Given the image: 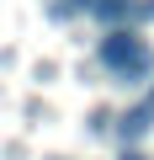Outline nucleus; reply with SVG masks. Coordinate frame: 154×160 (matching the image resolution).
I'll use <instances>...</instances> for the list:
<instances>
[{
  "label": "nucleus",
  "mask_w": 154,
  "mask_h": 160,
  "mask_svg": "<svg viewBox=\"0 0 154 160\" xmlns=\"http://www.w3.org/2000/svg\"><path fill=\"white\" fill-rule=\"evenodd\" d=\"M96 59H101L112 75H122V80H143L149 64H154V53H149V43H143L138 32H106L101 48H96Z\"/></svg>",
  "instance_id": "nucleus-1"
},
{
  "label": "nucleus",
  "mask_w": 154,
  "mask_h": 160,
  "mask_svg": "<svg viewBox=\"0 0 154 160\" xmlns=\"http://www.w3.org/2000/svg\"><path fill=\"white\" fill-rule=\"evenodd\" d=\"M69 11H91V0H69Z\"/></svg>",
  "instance_id": "nucleus-2"
},
{
  "label": "nucleus",
  "mask_w": 154,
  "mask_h": 160,
  "mask_svg": "<svg viewBox=\"0 0 154 160\" xmlns=\"http://www.w3.org/2000/svg\"><path fill=\"white\" fill-rule=\"evenodd\" d=\"M122 160H143V155H122Z\"/></svg>",
  "instance_id": "nucleus-3"
},
{
  "label": "nucleus",
  "mask_w": 154,
  "mask_h": 160,
  "mask_svg": "<svg viewBox=\"0 0 154 160\" xmlns=\"http://www.w3.org/2000/svg\"><path fill=\"white\" fill-rule=\"evenodd\" d=\"M149 107H154V91H149Z\"/></svg>",
  "instance_id": "nucleus-4"
}]
</instances>
